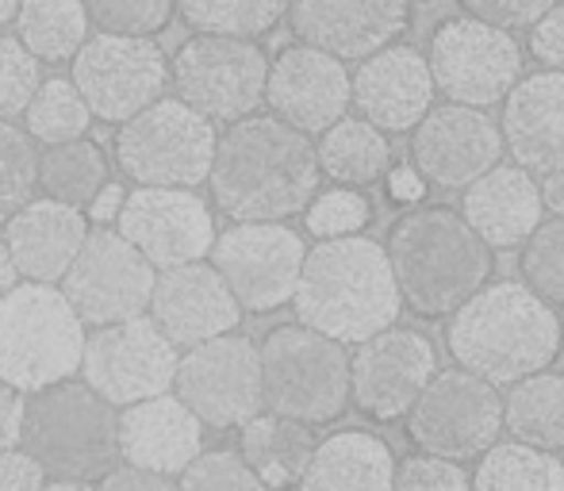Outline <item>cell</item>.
Returning a JSON list of instances; mask_svg holds the SVG:
<instances>
[{
	"mask_svg": "<svg viewBox=\"0 0 564 491\" xmlns=\"http://www.w3.org/2000/svg\"><path fill=\"white\" fill-rule=\"evenodd\" d=\"M315 162H319V177L335 181V185H380L388 165L395 162L392 134H384L380 127L361 120V116H341V120H335L319 134Z\"/></svg>",
	"mask_w": 564,
	"mask_h": 491,
	"instance_id": "obj_30",
	"label": "cell"
},
{
	"mask_svg": "<svg viewBox=\"0 0 564 491\" xmlns=\"http://www.w3.org/2000/svg\"><path fill=\"white\" fill-rule=\"evenodd\" d=\"M307 246L289 223H230L216 234L208 258L227 281L230 296L250 315H273L292 304Z\"/></svg>",
	"mask_w": 564,
	"mask_h": 491,
	"instance_id": "obj_15",
	"label": "cell"
},
{
	"mask_svg": "<svg viewBox=\"0 0 564 491\" xmlns=\"http://www.w3.org/2000/svg\"><path fill=\"white\" fill-rule=\"evenodd\" d=\"M438 372V350L415 327H384L349 353V407L369 423H400Z\"/></svg>",
	"mask_w": 564,
	"mask_h": 491,
	"instance_id": "obj_17",
	"label": "cell"
},
{
	"mask_svg": "<svg viewBox=\"0 0 564 491\" xmlns=\"http://www.w3.org/2000/svg\"><path fill=\"white\" fill-rule=\"evenodd\" d=\"M69 81L97 123H123L170 85V58L147 35H89L69 58Z\"/></svg>",
	"mask_w": 564,
	"mask_h": 491,
	"instance_id": "obj_12",
	"label": "cell"
},
{
	"mask_svg": "<svg viewBox=\"0 0 564 491\" xmlns=\"http://www.w3.org/2000/svg\"><path fill=\"white\" fill-rule=\"evenodd\" d=\"M238 454L261 480V488H284L300 484L307 469V457L315 449V434L307 423L276 411H258L238 426Z\"/></svg>",
	"mask_w": 564,
	"mask_h": 491,
	"instance_id": "obj_29",
	"label": "cell"
},
{
	"mask_svg": "<svg viewBox=\"0 0 564 491\" xmlns=\"http://www.w3.org/2000/svg\"><path fill=\"white\" fill-rule=\"evenodd\" d=\"M426 66L434 89L446 92V100L488 112L511 92V85L527 69V58L514 31L484 23L476 15H449L431 31Z\"/></svg>",
	"mask_w": 564,
	"mask_h": 491,
	"instance_id": "obj_11",
	"label": "cell"
},
{
	"mask_svg": "<svg viewBox=\"0 0 564 491\" xmlns=\"http://www.w3.org/2000/svg\"><path fill=\"white\" fill-rule=\"evenodd\" d=\"M446 350L460 369L507 388L564 353V323L530 284L496 281L446 315Z\"/></svg>",
	"mask_w": 564,
	"mask_h": 491,
	"instance_id": "obj_2",
	"label": "cell"
},
{
	"mask_svg": "<svg viewBox=\"0 0 564 491\" xmlns=\"http://www.w3.org/2000/svg\"><path fill=\"white\" fill-rule=\"evenodd\" d=\"M97 488H105V491H170L173 480L162 477V472L142 469V465L116 461L112 469L97 480Z\"/></svg>",
	"mask_w": 564,
	"mask_h": 491,
	"instance_id": "obj_47",
	"label": "cell"
},
{
	"mask_svg": "<svg viewBox=\"0 0 564 491\" xmlns=\"http://www.w3.org/2000/svg\"><path fill=\"white\" fill-rule=\"evenodd\" d=\"M542 208H550L553 216H564V170L542 173Z\"/></svg>",
	"mask_w": 564,
	"mask_h": 491,
	"instance_id": "obj_51",
	"label": "cell"
},
{
	"mask_svg": "<svg viewBox=\"0 0 564 491\" xmlns=\"http://www.w3.org/2000/svg\"><path fill=\"white\" fill-rule=\"evenodd\" d=\"M89 327L62 288L15 281L0 296V380L31 395L77 377Z\"/></svg>",
	"mask_w": 564,
	"mask_h": 491,
	"instance_id": "obj_6",
	"label": "cell"
},
{
	"mask_svg": "<svg viewBox=\"0 0 564 491\" xmlns=\"http://www.w3.org/2000/svg\"><path fill=\"white\" fill-rule=\"evenodd\" d=\"M503 150L530 173L564 170V74L538 69L522 74L503 100Z\"/></svg>",
	"mask_w": 564,
	"mask_h": 491,
	"instance_id": "obj_24",
	"label": "cell"
},
{
	"mask_svg": "<svg viewBox=\"0 0 564 491\" xmlns=\"http://www.w3.org/2000/svg\"><path fill=\"white\" fill-rule=\"evenodd\" d=\"M527 31V46L542 62V69H561L564 74V4H553L550 12H542Z\"/></svg>",
	"mask_w": 564,
	"mask_h": 491,
	"instance_id": "obj_45",
	"label": "cell"
},
{
	"mask_svg": "<svg viewBox=\"0 0 564 491\" xmlns=\"http://www.w3.org/2000/svg\"><path fill=\"white\" fill-rule=\"evenodd\" d=\"M289 0H177V15L208 35L261 39L284 20Z\"/></svg>",
	"mask_w": 564,
	"mask_h": 491,
	"instance_id": "obj_36",
	"label": "cell"
},
{
	"mask_svg": "<svg viewBox=\"0 0 564 491\" xmlns=\"http://www.w3.org/2000/svg\"><path fill=\"white\" fill-rule=\"evenodd\" d=\"M15 281H20V273H15L12 258H8V250H4V239H0V296H4Z\"/></svg>",
	"mask_w": 564,
	"mask_h": 491,
	"instance_id": "obj_52",
	"label": "cell"
},
{
	"mask_svg": "<svg viewBox=\"0 0 564 491\" xmlns=\"http://www.w3.org/2000/svg\"><path fill=\"white\" fill-rule=\"evenodd\" d=\"M395 449L372 430H338L315 441L300 488L307 491H388L395 477Z\"/></svg>",
	"mask_w": 564,
	"mask_h": 491,
	"instance_id": "obj_28",
	"label": "cell"
},
{
	"mask_svg": "<svg viewBox=\"0 0 564 491\" xmlns=\"http://www.w3.org/2000/svg\"><path fill=\"white\" fill-rule=\"evenodd\" d=\"M39 89V62L20 39L0 35V120L23 116Z\"/></svg>",
	"mask_w": 564,
	"mask_h": 491,
	"instance_id": "obj_42",
	"label": "cell"
},
{
	"mask_svg": "<svg viewBox=\"0 0 564 491\" xmlns=\"http://www.w3.org/2000/svg\"><path fill=\"white\" fill-rule=\"evenodd\" d=\"M411 446L449 461H476L503 434V395L468 369H438L403 415Z\"/></svg>",
	"mask_w": 564,
	"mask_h": 491,
	"instance_id": "obj_10",
	"label": "cell"
},
{
	"mask_svg": "<svg viewBox=\"0 0 564 491\" xmlns=\"http://www.w3.org/2000/svg\"><path fill=\"white\" fill-rule=\"evenodd\" d=\"M460 216L491 250H519L542 223V188L519 162H496L460 188Z\"/></svg>",
	"mask_w": 564,
	"mask_h": 491,
	"instance_id": "obj_26",
	"label": "cell"
},
{
	"mask_svg": "<svg viewBox=\"0 0 564 491\" xmlns=\"http://www.w3.org/2000/svg\"><path fill=\"white\" fill-rule=\"evenodd\" d=\"M46 469L23 446L0 449V491H43Z\"/></svg>",
	"mask_w": 564,
	"mask_h": 491,
	"instance_id": "obj_46",
	"label": "cell"
},
{
	"mask_svg": "<svg viewBox=\"0 0 564 491\" xmlns=\"http://www.w3.org/2000/svg\"><path fill=\"white\" fill-rule=\"evenodd\" d=\"M85 12L97 31L158 39L177 15V0H85Z\"/></svg>",
	"mask_w": 564,
	"mask_h": 491,
	"instance_id": "obj_40",
	"label": "cell"
},
{
	"mask_svg": "<svg viewBox=\"0 0 564 491\" xmlns=\"http://www.w3.org/2000/svg\"><path fill=\"white\" fill-rule=\"evenodd\" d=\"M392 488H400V491H465V488H473V477L460 469V461L415 449L411 457L395 461Z\"/></svg>",
	"mask_w": 564,
	"mask_h": 491,
	"instance_id": "obj_43",
	"label": "cell"
},
{
	"mask_svg": "<svg viewBox=\"0 0 564 491\" xmlns=\"http://www.w3.org/2000/svg\"><path fill=\"white\" fill-rule=\"evenodd\" d=\"M177 484L185 491H253L261 488V480L238 449H200L181 469Z\"/></svg>",
	"mask_w": 564,
	"mask_h": 491,
	"instance_id": "obj_41",
	"label": "cell"
},
{
	"mask_svg": "<svg viewBox=\"0 0 564 491\" xmlns=\"http://www.w3.org/2000/svg\"><path fill=\"white\" fill-rule=\"evenodd\" d=\"M395 288L411 315L442 323L496 276V250L449 204H415L384 242Z\"/></svg>",
	"mask_w": 564,
	"mask_h": 491,
	"instance_id": "obj_3",
	"label": "cell"
},
{
	"mask_svg": "<svg viewBox=\"0 0 564 491\" xmlns=\"http://www.w3.org/2000/svg\"><path fill=\"white\" fill-rule=\"evenodd\" d=\"M292 312L296 323L341 346H357L377 330L400 323L403 299L384 242L341 234V239H319L307 246L296 292H292Z\"/></svg>",
	"mask_w": 564,
	"mask_h": 491,
	"instance_id": "obj_4",
	"label": "cell"
},
{
	"mask_svg": "<svg viewBox=\"0 0 564 491\" xmlns=\"http://www.w3.org/2000/svg\"><path fill=\"white\" fill-rule=\"evenodd\" d=\"M204 185L212 188L219 216H227L230 223H284L319 193L315 142L273 112H250L227 123V131L216 139Z\"/></svg>",
	"mask_w": 564,
	"mask_h": 491,
	"instance_id": "obj_1",
	"label": "cell"
},
{
	"mask_svg": "<svg viewBox=\"0 0 564 491\" xmlns=\"http://www.w3.org/2000/svg\"><path fill=\"white\" fill-rule=\"evenodd\" d=\"M23 120H28L31 142L54 146V142H69V139L89 134L93 112L82 100V92L74 89V81H66V77H46V81H39L35 97L23 108Z\"/></svg>",
	"mask_w": 564,
	"mask_h": 491,
	"instance_id": "obj_35",
	"label": "cell"
},
{
	"mask_svg": "<svg viewBox=\"0 0 564 491\" xmlns=\"http://www.w3.org/2000/svg\"><path fill=\"white\" fill-rule=\"evenodd\" d=\"M123 193H127L123 185H112V181H108V185L89 200V219H97V223H112L119 204H123Z\"/></svg>",
	"mask_w": 564,
	"mask_h": 491,
	"instance_id": "obj_50",
	"label": "cell"
},
{
	"mask_svg": "<svg viewBox=\"0 0 564 491\" xmlns=\"http://www.w3.org/2000/svg\"><path fill=\"white\" fill-rule=\"evenodd\" d=\"M519 276L545 304L564 307V216L542 219L519 246Z\"/></svg>",
	"mask_w": 564,
	"mask_h": 491,
	"instance_id": "obj_37",
	"label": "cell"
},
{
	"mask_svg": "<svg viewBox=\"0 0 564 491\" xmlns=\"http://www.w3.org/2000/svg\"><path fill=\"white\" fill-rule=\"evenodd\" d=\"M35 142L12 120H0V223L35 196Z\"/></svg>",
	"mask_w": 564,
	"mask_h": 491,
	"instance_id": "obj_39",
	"label": "cell"
},
{
	"mask_svg": "<svg viewBox=\"0 0 564 491\" xmlns=\"http://www.w3.org/2000/svg\"><path fill=\"white\" fill-rule=\"evenodd\" d=\"M116 441L119 461L162 472L177 484L181 469L204 449V423L177 395L162 392L116 411Z\"/></svg>",
	"mask_w": 564,
	"mask_h": 491,
	"instance_id": "obj_25",
	"label": "cell"
},
{
	"mask_svg": "<svg viewBox=\"0 0 564 491\" xmlns=\"http://www.w3.org/2000/svg\"><path fill=\"white\" fill-rule=\"evenodd\" d=\"M503 430L538 449H564V372L538 369L507 384Z\"/></svg>",
	"mask_w": 564,
	"mask_h": 491,
	"instance_id": "obj_31",
	"label": "cell"
},
{
	"mask_svg": "<svg viewBox=\"0 0 564 491\" xmlns=\"http://www.w3.org/2000/svg\"><path fill=\"white\" fill-rule=\"evenodd\" d=\"M258 353L269 411L307 426L338 423L349 411V353L335 338L304 323H281L269 330Z\"/></svg>",
	"mask_w": 564,
	"mask_h": 491,
	"instance_id": "obj_7",
	"label": "cell"
},
{
	"mask_svg": "<svg viewBox=\"0 0 564 491\" xmlns=\"http://www.w3.org/2000/svg\"><path fill=\"white\" fill-rule=\"evenodd\" d=\"M465 15H476L484 23H496L503 31H527L542 12H550L557 0H457Z\"/></svg>",
	"mask_w": 564,
	"mask_h": 491,
	"instance_id": "obj_44",
	"label": "cell"
},
{
	"mask_svg": "<svg viewBox=\"0 0 564 491\" xmlns=\"http://www.w3.org/2000/svg\"><path fill=\"white\" fill-rule=\"evenodd\" d=\"M411 157L408 162L423 173L431 188L457 193L468 181L488 173L496 162H503V134L499 123L484 116V108L468 105H434L415 127H411Z\"/></svg>",
	"mask_w": 564,
	"mask_h": 491,
	"instance_id": "obj_19",
	"label": "cell"
},
{
	"mask_svg": "<svg viewBox=\"0 0 564 491\" xmlns=\"http://www.w3.org/2000/svg\"><path fill=\"white\" fill-rule=\"evenodd\" d=\"M112 181V162H108L105 146L93 142L89 134L69 142H54L43 146L35 157V188L43 196L74 208H89V200Z\"/></svg>",
	"mask_w": 564,
	"mask_h": 491,
	"instance_id": "obj_32",
	"label": "cell"
},
{
	"mask_svg": "<svg viewBox=\"0 0 564 491\" xmlns=\"http://www.w3.org/2000/svg\"><path fill=\"white\" fill-rule=\"evenodd\" d=\"M473 488L488 491H557L564 488V461L553 449H538L519 438H496L468 472Z\"/></svg>",
	"mask_w": 564,
	"mask_h": 491,
	"instance_id": "obj_34",
	"label": "cell"
},
{
	"mask_svg": "<svg viewBox=\"0 0 564 491\" xmlns=\"http://www.w3.org/2000/svg\"><path fill=\"white\" fill-rule=\"evenodd\" d=\"M23 430V392H15L12 384L0 380V449L20 446Z\"/></svg>",
	"mask_w": 564,
	"mask_h": 491,
	"instance_id": "obj_49",
	"label": "cell"
},
{
	"mask_svg": "<svg viewBox=\"0 0 564 491\" xmlns=\"http://www.w3.org/2000/svg\"><path fill=\"white\" fill-rule=\"evenodd\" d=\"M154 276L158 269L116 227H97L77 246L58 288L85 327H105L147 312Z\"/></svg>",
	"mask_w": 564,
	"mask_h": 491,
	"instance_id": "obj_16",
	"label": "cell"
},
{
	"mask_svg": "<svg viewBox=\"0 0 564 491\" xmlns=\"http://www.w3.org/2000/svg\"><path fill=\"white\" fill-rule=\"evenodd\" d=\"M434 97L426 54L408 43H388L349 74V108L384 134H408L434 108Z\"/></svg>",
	"mask_w": 564,
	"mask_h": 491,
	"instance_id": "obj_23",
	"label": "cell"
},
{
	"mask_svg": "<svg viewBox=\"0 0 564 491\" xmlns=\"http://www.w3.org/2000/svg\"><path fill=\"white\" fill-rule=\"evenodd\" d=\"M112 223L154 269L200 261L216 242L212 204L196 188L134 185L131 193H123Z\"/></svg>",
	"mask_w": 564,
	"mask_h": 491,
	"instance_id": "obj_18",
	"label": "cell"
},
{
	"mask_svg": "<svg viewBox=\"0 0 564 491\" xmlns=\"http://www.w3.org/2000/svg\"><path fill=\"white\" fill-rule=\"evenodd\" d=\"M216 123L177 97H158L116 131V165L131 185L196 188L208 181Z\"/></svg>",
	"mask_w": 564,
	"mask_h": 491,
	"instance_id": "obj_8",
	"label": "cell"
},
{
	"mask_svg": "<svg viewBox=\"0 0 564 491\" xmlns=\"http://www.w3.org/2000/svg\"><path fill=\"white\" fill-rule=\"evenodd\" d=\"M265 105L276 120L304 134H323L349 112V69L312 43H292L269 62Z\"/></svg>",
	"mask_w": 564,
	"mask_h": 491,
	"instance_id": "obj_20",
	"label": "cell"
},
{
	"mask_svg": "<svg viewBox=\"0 0 564 491\" xmlns=\"http://www.w3.org/2000/svg\"><path fill=\"white\" fill-rule=\"evenodd\" d=\"M15 39L35 54L39 66H62L89 39L85 0H20L12 15Z\"/></svg>",
	"mask_w": 564,
	"mask_h": 491,
	"instance_id": "obj_33",
	"label": "cell"
},
{
	"mask_svg": "<svg viewBox=\"0 0 564 491\" xmlns=\"http://www.w3.org/2000/svg\"><path fill=\"white\" fill-rule=\"evenodd\" d=\"M173 395L212 430H238L265 407L258 342L238 330L204 338L177 358Z\"/></svg>",
	"mask_w": 564,
	"mask_h": 491,
	"instance_id": "obj_13",
	"label": "cell"
},
{
	"mask_svg": "<svg viewBox=\"0 0 564 491\" xmlns=\"http://www.w3.org/2000/svg\"><path fill=\"white\" fill-rule=\"evenodd\" d=\"M4 250L23 281L58 284L77 246L89 234V216L62 200H28L4 219Z\"/></svg>",
	"mask_w": 564,
	"mask_h": 491,
	"instance_id": "obj_27",
	"label": "cell"
},
{
	"mask_svg": "<svg viewBox=\"0 0 564 491\" xmlns=\"http://www.w3.org/2000/svg\"><path fill=\"white\" fill-rule=\"evenodd\" d=\"M177 358V346L158 330L150 315H131V319L105 323L85 335L77 372L112 407H127V403L173 392Z\"/></svg>",
	"mask_w": 564,
	"mask_h": 491,
	"instance_id": "obj_14",
	"label": "cell"
},
{
	"mask_svg": "<svg viewBox=\"0 0 564 491\" xmlns=\"http://www.w3.org/2000/svg\"><path fill=\"white\" fill-rule=\"evenodd\" d=\"M147 312L158 323V330L173 346H185V350L204 342V338L238 330V323L246 315L208 258L158 269Z\"/></svg>",
	"mask_w": 564,
	"mask_h": 491,
	"instance_id": "obj_22",
	"label": "cell"
},
{
	"mask_svg": "<svg viewBox=\"0 0 564 491\" xmlns=\"http://www.w3.org/2000/svg\"><path fill=\"white\" fill-rule=\"evenodd\" d=\"M116 411L105 395L74 377L23 400L20 446L46 469V488H97V480L119 461Z\"/></svg>",
	"mask_w": 564,
	"mask_h": 491,
	"instance_id": "obj_5",
	"label": "cell"
},
{
	"mask_svg": "<svg viewBox=\"0 0 564 491\" xmlns=\"http://www.w3.org/2000/svg\"><path fill=\"white\" fill-rule=\"evenodd\" d=\"M269 58L258 39L200 35L185 39L170 58V85L177 100L212 123H235L265 105Z\"/></svg>",
	"mask_w": 564,
	"mask_h": 491,
	"instance_id": "obj_9",
	"label": "cell"
},
{
	"mask_svg": "<svg viewBox=\"0 0 564 491\" xmlns=\"http://www.w3.org/2000/svg\"><path fill=\"white\" fill-rule=\"evenodd\" d=\"M15 8H20V0H0V31H4L8 23H12Z\"/></svg>",
	"mask_w": 564,
	"mask_h": 491,
	"instance_id": "obj_53",
	"label": "cell"
},
{
	"mask_svg": "<svg viewBox=\"0 0 564 491\" xmlns=\"http://www.w3.org/2000/svg\"><path fill=\"white\" fill-rule=\"evenodd\" d=\"M300 216H304L307 234L315 239H341V234H361L372 223V200L365 196V188L338 185L315 193Z\"/></svg>",
	"mask_w": 564,
	"mask_h": 491,
	"instance_id": "obj_38",
	"label": "cell"
},
{
	"mask_svg": "<svg viewBox=\"0 0 564 491\" xmlns=\"http://www.w3.org/2000/svg\"><path fill=\"white\" fill-rule=\"evenodd\" d=\"M384 193H388V200L392 204H400V208H415V204H423L426 200V181H423V173L415 170L411 162H392L388 165V173H384Z\"/></svg>",
	"mask_w": 564,
	"mask_h": 491,
	"instance_id": "obj_48",
	"label": "cell"
},
{
	"mask_svg": "<svg viewBox=\"0 0 564 491\" xmlns=\"http://www.w3.org/2000/svg\"><path fill=\"white\" fill-rule=\"evenodd\" d=\"M292 35L341 62H361L411 31V0H289Z\"/></svg>",
	"mask_w": 564,
	"mask_h": 491,
	"instance_id": "obj_21",
	"label": "cell"
}]
</instances>
